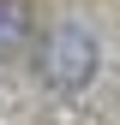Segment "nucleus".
<instances>
[{
  "label": "nucleus",
  "instance_id": "obj_1",
  "mask_svg": "<svg viewBox=\"0 0 120 125\" xmlns=\"http://www.w3.org/2000/svg\"><path fill=\"white\" fill-rule=\"evenodd\" d=\"M36 66H42V77H48V83L78 89V83H90V72H96V42H90L84 30H54V36L42 42Z\"/></svg>",
  "mask_w": 120,
  "mask_h": 125
},
{
  "label": "nucleus",
  "instance_id": "obj_2",
  "mask_svg": "<svg viewBox=\"0 0 120 125\" xmlns=\"http://www.w3.org/2000/svg\"><path fill=\"white\" fill-rule=\"evenodd\" d=\"M24 24H30L24 0H0V48H12V42H18V36H24Z\"/></svg>",
  "mask_w": 120,
  "mask_h": 125
}]
</instances>
